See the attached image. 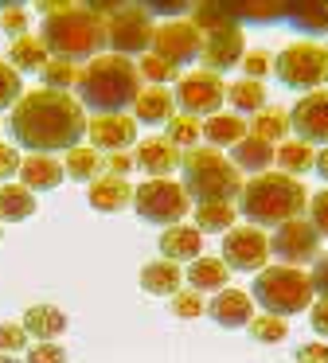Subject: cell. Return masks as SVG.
<instances>
[{
  "label": "cell",
  "instance_id": "cell-1",
  "mask_svg": "<svg viewBox=\"0 0 328 363\" xmlns=\"http://www.w3.org/2000/svg\"><path fill=\"white\" fill-rule=\"evenodd\" d=\"M8 133L16 145L28 152L51 157V152H70L86 137V110L78 98L62 94V90H31L16 102L12 118H8Z\"/></svg>",
  "mask_w": 328,
  "mask_h": 363
},
{
  "label": "cell",
  "instance_id": "cell-2",
  "mask_svg": "<svg viewBox=\"0 0 328 363\" xmlns=\"http://www.w3.org/2000/svg\"><path fill=\"white\" fill-rule=\"evenodd\" d=\"M43 28H39V43L47 48V55L78 63V59H98L106 48V20L90 4H39Z\"/></svg>",
  "mask_w": 328,
  "mask_h": 363
},
{
  "label": "cell",
  "instance_id": "cell-3",
  "mask_svg": "<svg viewBox=\"0 0 328 363\" xmlns=\"http://www.w3.org/2000/svg\"><path fill=\"white\" fill-rule=\"evenodd\" d=\"M78 106H90L94 113H121L137 102L141 86V74L133 59L121 55H98L78 71Z\"/></svg>",
  "mask_w": 328,
  "mask_h": 363
},
{
  "label": "cell",
  "instance_id": "cell-4",
  "mask_svg": "<svg viewBox=\"0 0 328 363\" xmlns=\"http://www.w3.org/2000/svg\"><path fill=\"white\" fill-rule=\"evenodd\" d=\"M239 207L246 215L250 227H281L289 219H301L305 207H309V191L297 176L285 172H262L254 180L242 184L239 191Z\"/></svg>",
  "mask_w": 328,
  "mask_h": 363
},
{
  "label": "cell",
  "instance_id": "cell-5",
  "mask_svg": "<svg viewBox=\"0 0 328 363\" xmlns=\"http://www.w3.org/2000/svg\"><path fill=\"white\" fill-rule=\"evenodd\" d=\"M184 191L195 203H231L242 191V176L219 149H187L180 157Z\"/></svg>",
  "mask_w": 328,
  "mask_h": 363
},
{
  "label": "cell",
  "instance_id": "cell-6",
  "mask_svg": "<svg viewBox=\"0 0 328 363\" xmlns=\"http://www.w3.org/2000/svg\"><path fill=\"white\" fill-rule=\"evenodd\" d=\"M317 289H312L309 274L301 266H270V269H258L254 285H250V301L266 308L270 316H293V313H305L312 305Z\"/></svg>",
  "mask_w": 328,
  "mask_h": 363
},
{
  "label": "cell",
  "instance_id": "cell-7",
  "mask_svg": "<svg viewBox=\"0 0 328 363\" xmlns=\"http://www.w3.org/2000/svg\"><path fill=\"white\" fill-rule=\"evenodd\" d=\"M106 12V48H114V55H148L153 48V16L145 4H109Z\"/></svg>",
  "mask_w": 328,
  "mask_h": 363
},
{
  "label": "cell",
  "instance_id": "cell-8",
  "mask_svg": "<svg viewBox=\"0 0 328 363\" xmlns=\"http://www.w3.org/2000/svg\"><path fill=\"white\" fill-rule=\"evenodd\" d=\"M273 71H278L281 86L312 94V90H320L328 82V48H320V43H312V40L289 43V48L273 59Z\"/></svg>",
  "mask_w": 328,
  "mask_h": 363
},
{
  "label": "cell",
  "instance_id": "cell-9",
  "mask_svg": "<svg viewBox=\"0 0 328 363\" xmlns=\"http://www.w3.org/2000/svg\"><path fill=\"white\" fill-rule=\"evenodd\" d=\"M133 207L145 223L153 227H176L187 215V191L176 180H145L141 188H133Z\"/></svg>",
  "mask_w": 328,
  "mask_h": 363
},
{
  "label": "cell",
  "instance_id": "cell-10",
  "mask_svg": "<svg viewBox=\"0 0 328 363\" xmlns=\"http://www.w3.org/2000/svg\"><path fill=\"white\" fill-rule=\"evenodd\" d=\"M176 110H184V118H215V110L226 102V86L219 74L192 71L184 79H176V94H172Z\"/></svg>",
  "mask_w": 328,
  "mask_h": 363
},
{
  "label": "cell",
  "instance_id": "cell-11",
  "mask_svg": "<svg viewBox=\"0 0 328 363\" xmlns=\"http://www.w3.org/2000/svg\"><path fill=\"white\" fill-rule=\"evenodd\" d=\"M270 258V235L262 227H231L223 235V266L226 269H242V274H254V269L266 266Z\"/></svg>",
  "mask_w": 328,
  "mask_h": 363
},
{
  "label": "cell",
  "instance_id": "cell-12",
  "mask_svg": "<svg viewBox=\"0 0 328 363\" xmlns=\"http://www.w3.org/2000/svg\"><path fill=\"white\" fill-rule=\"evenodd\" d=\"M270 254H278L281 266H305L320 258V235L309 219H289L270 235Z\"/></svg>",
  "mask_w": 328,
  "mask_h": 363
},
{
  "label": "cell",
  "instance_id": "cell-13",
  "mask_svg": "<svg viewBox=\"0 0 328 363\" xmlns=\"http://www.w3.org/2000/svg\"><path fill=\"white\" fill-rule=\"evenodd\" d=\"M199 48H203V35L192 28V20H168V24L153 28V55L164 59L168 67H176V71L184 63H195Z\"/></svg>",
  "mask_w": 328,
  "mask_h": 363
},
{
  "label": "cell",
  "instance_id": "cell-14",
  "mask_svg": "<svg viewBox=\"0 0 328 363\" xmlns=\"http://www.w3.org/2000/svg\"><path fill=\"white\" fill-rule=\"evenodd\" d=\"M289 129L305 145H324L328 149V90H312L289 110Z\"/></svg>",
  "mask_w": 328,
  "mask_h": 363
},
{
  "label": "cell",
  "instance_id": "cell-15",
  "mask_svg": "<svg viewBox=\"0 0 328 363\" xmlns=\"http://www.w3.org/2000/svg\"><path fill=\"white\" fill-rule=\"evenodd\" d=\"M242 51H246V40H242L239 24H234V28H223V32L203 35L199 63L207 74H223V71H231V67L242 63Z\"/></svg>",
  "mask_w": 328,
  "mask_h": 363
},
{
  "label": "cell",
  "instance_id": "cell-16",
  "mask_svg": "<svg viewBox=\"0 0 328 363\" xmlns=\"http://www.w3.org/2000/svg\"><path fill=\"white\" fill-rule=\"evenodd\" d=\"M90 133V149H106V152H125L137 141V121L129 113H94L86 121Z\"/></svg>",
  "mask_w": 328,
  "mask_h": 363
},
{
  "label": "cell",
  "instance_id": "cell-17",
  "mask_svg": "<svg viewBox=\"0 0 328 363\" xmlns=\"http://www.w3.org/2000/svg\"><path fill=\"white\" fill-rule=\"evenodd\" d=\"M133 164L148 172V180H168V172H180V149L164 137H148V141H137Z\"/></svg>",
  "mask_w": 328,
  "mask_h": 363
},
{
  "label": "cell",
  "instance_id": "cell-18",
  "mask_svg": "<svg viewBox=\"0 0 328 363\" xmlns=\"http://www.w3.org/2000/svg\"><path fill=\"white\" fill-rule=\"evenodd\" d=\"M207 316L219 328H246L254 320V301L242 289H219V297L207 305Z\"/></svg>",
  "mask_w": 328,
  "mask_h": 363
},
{
  "label": "cell",
  "instance_id": "cell-19",
  "mask_svg": "<svg viewBox=\"0 0 328 363\" xmlns=\"http://www.w3.org/2000/svg\"><path fill=\"white\" fill-rule=\"evenodd\" d=\"M20 184L35 196V191H55L62 184V164L55 157H39V152H28V160H20Z\"/></svg>",
  "mask_w": 328,
  "mask_h": 363
},
{
  "label": "cell",
  "instance_id": "cell-20",
  "mask_svg": "<svg viewBox=\"0 0 328 363\" xmlns=\"http://www.w3.org/2000/svg\"><path fill=\"white\" fill-rule=\"evenodd\" d=\"M133 110H137V113H133L137 125H168L176 102H172V90L168 86H148V90H141V94H137Z\"/></svg>",
  "mask_w": 328,
  "mask_h": 363
},
{
  "label": "cell",
  "instance_id": "cell-21",
  "mask_svg": "<svg viewBox=\"0 0 328 363\" xmlns=\"http://www.w3.org/2000/svg\"><path fill=\"white\" fill-rule=\"evenodd\" d=\"M199 246H203V235L195 227H168L160 235V258L164 262H195L199 258Z\"/></svg>",
  "mask_w": 328,
  "mask_h": 363
},
{
  "label": "cell",
  "instance_id": "cell-22",
  "mask_svg": "<svg viewBox=\"0 0 328 363\" xmlns=\"http://www.w3.org/2000/svg\"><path fill=\"white\" fill-rule=\"evenodd\" d=\"M23 332L35 336L39 344H51L55 336L67 332V313H59L55 305H35V308L23 313Z\"/></svg>",
  "mask_w": 328,
  "mask_h": 363
},
{
  "label": "cell",
  "instance_id": "cell-23",
  "mask_svg": "<svg viewBox=\"0 0 328 363\" xmlns=\"http://www.w3.org/2000/svg\"><path fill=\"white\" fill-rule=\"evenodd\" d=\"M180 281H184V274H180L176 262H148V266H141V289L153 293V297H172V293H180Z\"/></svg>",
  "mask_w": 328,
  "mask_h": 363
},
{
  "label": "cell",
  "instance_id": "cell-24",
  "mask_svg": "<svg viewBox=\"0 0 328 363\" xmlns=\"http://www.w3.org/2000/svg\"><path fill=\"white\" fill-rule=\"evenodd\" d=\"M231 164L239 168V172H258L262 176L266 168L273 164V145L258 141V137H242L239 145H231Z\"/></svg>",
  "mask_w": 328,
  "mask_h": 363
},
{
  "label": "cell",
  "instance_id": "cell-25",
  "mask_svg": "<svg viewBox=\"0 0 328 363\" xmlns=\"http://www.w3.org/2000/svg\"><path fill=\"white\" fill-rule=\"evenodd\" d=\"M125 203H133V188L117 176H98L90 184V207L94 211H121Z\"/></svg>",
  "mask_w": 328,
  "mask_h": 363
},
{
  "label": "cell",
  "instance_id": "cell-26",
  "mask_svg": "<svg viewBox=\"0 0 328 363\" xmlns=\"http://www.w3.org/2000/svg\"><path fill=\"white\" fill-rule=\"evenodd\" d=\"M203 137L211 141V149H231L242 137H250V129H246V118H239V113H215L203 125Z\"/></svg>",
  "mask_w": 328,
  "mask_h": 363
},
{
  "label": "cell",
  "instance_id": "cell-27",
  "mask_svg": "<svg viewBox=\"0 0 328 363\" xmlns=\"http://www.w3.org/2000/svg\"><path fill=\"white\" fill-rule=\"evenodd\" d=\"M62 172H67L70 180H78V184H94L102 172H106V160H102L98 149H90V145H78V149L67 152V160H62Z\"/></svg>",
  "mask_w": 328,
  "mask_h": 363
},
{
  "label": "cell",
  "instance_id": "cell-28",
  "mask_svg": "<svg viewBox=\"0 0 328 363\" xmlns=\"http://www.w3.org/2000/svg\"><path fill=\"white\" fill-rule=\"evenodd\" d=\"M35 196L23 184H0V223H23L35 215Z\"/></svg>",
  "mask_w": 328,
  "mask_h": 363
},
{
  "label": "cell",
  "instance_id": "cell-29",
  "mask_svg": "<svg viewBox=\"0 0 328 363\" xmlns=\"http://www.w3.org/2000/svg\"><path fill=\"white\" fill-rule=\"evenodd\" d=\"M47 63H51V55L35 35H16L12 48H8V67L12 71H43Z\"/></svg>",
  "mask_w": 328,
  "mask_h": 363
},
{
  "label": "cell",
  "instance_id": "cell-30",
  "mask_svg": "<svg viewBox=\"0 0 328 363\" xmlns=\"http://www.w3.org/2000/svg\"><path fill=\"white\" fill-rule=\"evenodd\" d=\"M285 24H293L309 40L328 35V4H285Z\"/></svg>",
  "mask_w": 328,
  "mask_h": 363
},
{
  "label": "cell",
  "instance_id": "cell-31",
  "mask_svg": "<svg viewBox=\"0 0 328 363\" xmlns=\"http://www.w3.org/2000/svg\"><path fill=\"white\" fill-rule=\"evenodd\" d=\"M234 203H195V230L199 235H226L234 227Z\"/></svg>",
  "mask_w": 328,
  "mask_h": 363
},
{
  "label": "cell",
  "instance_id": "cell-32",
  "mask_svg": "<svg viewBox=\"0 0 328 363\" xmlns=\"http://www.w3.org/2000/svg\"><path fill=\"white\" fill-rule=\"evenodd\" d=\"M226 102H231V110H239V118H254L258 110H266V86L262 82H250V79H239L226 86Z\"/></svg>",
  "mask_w": 328,
  "mask_h": 363
},
{
  "label": "cell",
  "instance_id": "cell-33",
  "mask_svg": "<svg viewBox=\"0 0 328 363\" xmlns=\"http://www.w3.org/2000/svg\"><path fill=\"white\" fill-rule=\"evenodd\" d=\"M226 277H231V269H226L223 262H215V258H195L192 266H187V285H192L195 293L226 289Z\"/></svg>",
  "mask_w": 328,
  "mask_h": 363
},
{
  "label": "cell",
  "instance_id": "cell-34",
  "mask_svg": "<svg viewBox=\"0 0 328 363\" xmlns=\"http://www.w3.org/2000/svg\"><path fill=\"white\" fill-rule=\"evenodd\" d=\"M250 137H258V141H285L289 133V113L285 110H258L254 118H250Z\"/></svg>",
  "mask_w": 328,
  "mask_h": 363
},
{
  "label": "cell",
  "instance_id": "cell-35",
  "mask_svg": "<svg viewBox=\"0 0 328 363\" xmlns=\"http://www.w3.org/2000/svg\"><path fill=\"white\" fill-rule=\"evenodd\" d=\"M273 160H278V168L285 176L289 172H309L312 160H317V152H312V145H305V141H285V145L273 149Z\"/></svg>",
  "mask_w": 328,
  "mask_h": 363
},
{
  "label": "cell",
  "instance_id": "cell-36",
  "mask_svg": "<svg viewBox=\"0 0 328 363\" xmlns=\"http://www.w3.org/2000/svg\"><path fill=\"white\" fill-rule=\"evenodd\" d=\"M199 137H203V125L195 118H184V113H172V121L164 125V141L176 145V149H195Z\"/></svg>",
  "mask_w": 328,
  "mask_h": 363
},
{
  "label": "cell",
  "instance_id": "cell-37",
  "mask_svg": "<svg viewBox=\"0 0 328 363\" xmlns=\"http://www.w3.org/2000/svg\"><path fill=\"white\" fill-rule=\"evenodd\" d=\"M231 20H246V24H273L285 20V4H223Z\"/></svg>",
  "mask_w": 328,
  "mask_h": 363
},
{
  "label": "cell",
  "instance_id": "cell-38",
  "mask_svg": "<svg viewBox=\"0 0 328 363\" xmlns=\"http://www.w3.org/2000/svg\"><path fill=\"white\" fill-rule=\"evenodd\" d=\"M192 28H195V32H223V28H234V20L231 16H226V9H223V4H195V9H192Z\"/></svg>",
  "mask_w": 328,
  "mask_h": 363
},
{
  "label": "cell",
  "instance_id": "cell-39",
  "mask_svg": "<svg viewBox=\"0 0 328 363\" xmlns=\"http://www.w3.org/2000/svg\"><path fill=\"white\" fill-rule=\"evenodd\" d=\"M39 74H43V90H62V94L78 82V67L67 63V59H51Z\"/></svg>",
  "mask_w": 328,
  "mask_h": 363
},
{
  "label": "cell",
  "instance_id": "cell-40",
  "mask_svg": "<svg viewBox=\"0 0 328 363\" xmlns=\"http://www.w3.org/2000/svg\"><path fill=\"white\" fill-rule=\"evenodd\" d=\"M246 328H250V336H254L258 344H281V340L289 336V324L281 320V316H270V313H266V316H254Z\"/></svg>",
  "mask_w": 328,
  "mask_h": 363
},
{
  "label": "cell",
  "instance_id": "cell-41",
  "mask_svg": "<svg viewBox=\"0 0 328 363\" xmlns=\"http://www.w3.org/2000/svg\"><path fill=\"white\" fill-rule=\"evenodd\" d=\"M20 98H23V79H20V71H12V67L0 59V110H12Z\"/></svg>",
  "mask_w": 328,
  "mask_h": 363
},
{
  "label": "cell",
  "instance_id": "cell-42",
  "mask_svg": "<svg viewBox=\"0 0 328 363\" xmlns=\"http://www.w3.org/2000/svg\"><path fill=\"white\" fill-rule=\"evenodd\" d=\"M137 74H141V79H148L153 86H164V82L180 79V71H176V67H168L164 59H156V55H141V63H137Z\"/></svg>",
  "mask_w": 328,
  "mask_h": 363
},
{
  "label": "cell",
  "instance_id": "cell-43",
  "mask_svg": "<svg viewBox=\"0 0 328 363\" xmlns=\"http://www.w3.org/2000/svg\"><path fill=\"white\" fill-rule=\"evenodd\" d=\"M168 308H172V316H180V320H195V316L207 313V305L199 301V293H195V289L172 293V297H168Z\"/></svg>",
  "mask_w": 328,
  "mask_h": 363
},
{
  "label": "cell",
  "instance_id": "cell-44",
  "mask_svg": "<svg viewBox=\"0 0 328 363\" xmlns=\"http://www.w3.org/2000/svg\"><path fill=\"white\" fill-rule=\"evenodd\" d=\"M0 28L8 35H28V9L23 4H0Z\"/></svg>",
  "mask_w": 328,
  "mask_h": 363
},
{
  "label": "cell",
  "instance_id": "cell-45",
  "mask_svg": "<svg viewBox=\"0 0 328 363\" xmlns=\"http://www.w3.org/2000/svg\"><path fill=\"white\" fill-rule=\"evenodd\" d=\"M23 347H28L23 324H0V355H20Z\"/></svg>",
  "mask_w": 328,
  "mask_h": 363
},
{
  "label": "cell",
  "instance_id": "cell-46",
  "mask_svg": "<svg viewBox=\"0 0 328 363\" xmlns=\"http://www.w3.org/2000/svg\"><path fill=\"white\" fill-rule=\"evenodd\" d=\"M309 223L317 227V235L320 238H328V188L324 191H317V196H309Z\"/></svg>",
  "mask_w": 328,
  "mask_h": 363
},
{
  "label": "cell",
  "instance_id": "cell-47",
  "mask_svg": "<svg viewBox=\"0 0 328 363\" xmlns=\"http://www.w3.org/2000/svg\"><path fill=\"white\" fill-rule=\"evenodd\" d=\"M273 71V59L266 55V51H250L246 59H242V74H246L250 82H258V79H266V74Z\"/></svg>",
  "mask_w": 328,
  "mask_h": 363
},
{
  "label": "cell",
  "instance_id": "cell-48",
  "mask_svg": "<svg viewBox=\"0 0 328 363\" xmlns=\"http://www.w3.org/2000/svg\"><path fill=\"white\" fill-rule=\"evenodd\" d=\"M28 363H67V352L59 344H35L28 347Z\"/></svg>",
  "mask_w": 328,
  "mask_h": 363
},
{
  "label": "cell",
  "instance_id": "cell-49",
  "mask_svg": "<svg viewBox=\"0 0 328 363\" xmlns=\"http://www.w3.org/2000/svg\"><path fill=\"white\" fill-rule=\"evenodd\" d=\"M297 363H328V344H301L293 352Z\"/></svg>",
  "mask_w": 328,
  "mask_h": 363
},
{
  "label": "cell",
  "instance_id": "cell-50",
  "mask_svg": "<svg viewBox=\"0 0 328 363\" xmlns=\"http://www.w3.org/2000/svg\"><path fill=\"white\" fill-rule=\"evenodd\" d=\"M16 172H20V152L12 145H0V180H8Z\"/></svg>",
  "mask_w": 328,
  "mask_h": 363
},
{
  "label": "cell",
  "instance_id": "cell-51",
  "mask_svg": "<svg viewBox=\"0 0 328 363\" xmlns=\"http://www.w3.org/2000/svg\"><path fill=\"white\" fill-rule=\"evenodd\" d=\"M309 281H312V289H317L320 297H328V254H320V258H317V266H312Z\"/></svg>",
  "mask_w": 328,
  "mask_h": 363
},
{
  "label": "cell",
  "instance_id": "cell-52",
  "mask_svg": "<svg viewBox=\"0 0 328 363\" xmlns=\"http://www.w3.org/2000/svg\"><path fill=\"white\" fill-rule=\"evenodd\" d=\"M312 328H317V336H324L328 340V297H320L317 305H312Z\"/></svg>",
  "mask_w": 328,
  "mask_h": 363
},
{
  "label": "cell",
  "instance_id": "cell-53",
  "mask_svg": "<svg viewBox=\"0 0 328 363\" xmlns=\"http://www.w3.org/2000/svg\"><path fill=\"white\" fill-rule=\"evenodd\" d=\"M133 168V157L129 152H109V160H106V172H114L117 180H125V172Z\"/></svg>",
  "mask_w": 328,
  "mask_h": 363
},
{
  "label": "cell",
  "instance_id": "cell-54",
  "mask_svg": "<svg viewBox=\"0 0 328 363\" xmlns=\"http://www.w3.org/2000/svg\"><path fill=\"white\" fill-rule=\"evenodd\" d=\"M312 168H317V176H324V180H328V149H320V152H317Z\"/></svg>",
  "mask_w": 328,
  "mask_h": 363
},
{
  "label": "cell",
  "instance_id": "cell-55",
  "mask_svg": "<svg viewBox=\"0 0 328 363\" xmlns=\"http://www.w3.org/2000/svg\"><path fill=\"white\" fill-rule=\"evenodd\" d=\"M0 363H20V359H12V355H0Z\"/></svg>",
  "mask_w": 328,
  "mask_h": 363
},
{
  "label": "cell",
  "instance_id": "cell-56",
  "mask_svg": "<svg viewBox=\"0 0 328 363\" xmlns=\"http://www.w3.org/2000/svg\"><path fill=\"white\" fill-rule=\"evenodd\" d=\"M0 238H4V230H0Z\"/></svg>",
  "mask_w": 328,
  "mask_h": 363
}]
</instances>
